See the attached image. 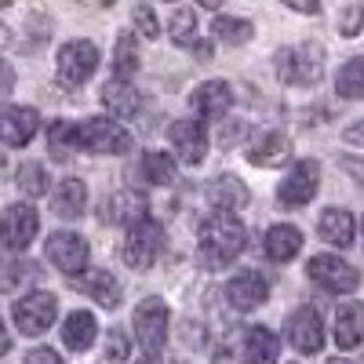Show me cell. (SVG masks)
<instances>
[{
	"label": "cell",
	"mask_w": 364,
	"mask_h": 364,
	"mask_svg": "<svg viewBox=\"0 0 364 364\" xmlns=\"http://www.w3.org/2000/svg\"><path fill=\"white\" fill-rule=\"evenodd\" d=\"M95 336H99V321L91 317V314H84V310L70 314V321L63 324V343H66V350L84 353V350H91Z\"/></svg>",
	"instance_id": "cell-24"
},
{
	"label": "cell",
	"mask_w": 364,
	"mask_h": 364,
	"mask_svg": "<svg viewBox=\"0 0 364 364\" xmlns=\"http://www.w3.org/2000/svg\"><path fill=\"white\" fill-rule=\"evenodd\" d=\"M11 350V336H8V328H4V321H0V357H4Z\"/></svg>",
	"instance_id": "cell-43"
},
{
	"label": "cell",
	"mask_w": 364,
	"mask_h": 364,
	"mask_svg": "<svg viewBox=\"0 0 364 364\" xmlns=\"http://www.w3.org/2000/svg\"><path fill=\"white\" fill-rule=\"evenodd\" d=\"M317 230H321V237L328 240L331 248H350L353 245V230H357V223H353V215L346 208H328V211H321V219H317Z\"/></svg>",
	"instance_id": "cell-17"
},
{
	"label": "cell",
	"mask_w": 364,
	"mask_h": 364,
	"mask_svg": "<svg viewBox=\"0 0 364 364\" xmlns=\"http://www.w3.org/2000/svg\"><path fill=\"white\" fill-rule=\"evenodd\" d=\"M168 321H171V314H168V302L161 295H149L135 306V336H139L146 357L161 360V350L168 343Z\"/></svg>",
	"instance_id": "cell-3"
},
{
	"label": "cell",
	"mask_w": 364,
	"mask_h": 364,
	"mask_svg": "<svg viewBox=\"0 0 364 364\" xmlns=\"http://www.w3.org/2000/svg\"><path fill=\"white\" fill-rule=\"evenodd\" d=\"M306 277H310L314 284H321L324 291H331V295L357 291V284H360L357 266H350V262L339 259V255H314V259L306 262Z\"/></svg>",
	"instance_id": "cell-6"
},
{
	"label": "cell",
	"mask_w": 364,
	"mask_h": 364,
	"mask_svg": "<svg viewBox=\"0 0 364 364\" xmlns=\"http://www.w3.org/2000/svg\"><path fill=\"white\" fill-rule=\"evenodd\" d=\"M321 186V164L317 161H299L277 186L281 208H306Z\"/></svg>",
	"instance_id": "cell-9"
},
{
	"label": "cell",
	"mask_w": 364,
	"mask_h": 364,
	"mask_svg": "<svg viewBox=\"0 0 364 364\" xmlns=\"http://www.w3.org/2000/svg\"><path fill=\"white\" fill-rule=\"evenodd\" d=\"M248 364H277V336L269 328H248Z\"/></svg>",
	"instance_id": "cell-26"
},
{
	"label": "cell",
	"mask_w": 364,
	"mask_h": 364,
	"mask_svg": "<svg viewBox=\"0 0 364 364\" xmlns=\"http://www.w3.org/2000/svg\"><path fill=\"white\" fill-rule=\"evenodd\" d=\"M37 128H41L37 109H29V106L0 109V142L4 146H26L29 139L37 135Z\"/></svg>",
	"instance_id": "cell-14"
},
{
	"label": "cell",
	"mask_w": 364,
	"mask_h": 364,
	"mask_svg": "<svg viewBox=\"0 0 364 364\" xmlns=\"http://www.w3.org/2000/svg\"><path fill=\"white\" fill-rule=\"evenodd\" d=\"M248 245V230L240 219H233L230 211H215L200 223V237H197V255L200 266L208 269H226Z\"/></svg>",
	"instance_id": "cell-1"
},
{
	"label": "cell",
	"mask_w": 364,
	"mask_h": 364,
	"mask_svg": "<svg viewBox=\"0 0 364 364\" xmlns=\"http://www.w3.org/2000/svg\"><path fill=\"white\" fill-rule=\"evenodd\" d=\"M178 364H186V360H178Z\"/></svg>",
	"instance_id": "cell-48"
},
{
	"label": "cell",
	"mask_w": 364,
	"mask_h": 364,
	"mask_svg": "<svg viewBox=\"0 0 364 364\" xmlns=\"http://www.w3.org/2000/svg\"><path fill=\"white\" fill-rule=\"evenodd\" d=\"M328 364H364V353H357V357H331Z\"/></svg>",
	"instance_id": "cell-45"
},
{
	"label": "cell",
	"mask_w": 364,
	"mask_h": 364,
	"mask_svg": "<svg viewBox=\"0 0 364 364\" xmlns=\"http://www.w3.org/2000/svg\"><path fill=\"white\" fill-rule=\"evenodd\" d=\"M15 182H18V190H22L29 200L48 193V171H44V164H37V161H26V164L18 168Z\"/></svg>",
	"instance_id": "cell-32"
},
{
	"label": "cell",
	"mask_w": 364,
	"mask_h": 364,
	"mask_svg": "<svg viewBox=\"0 0 364 364\" xmlns=\"http://www.w3.org/2000/svg\"><path fill=\"white\" fill-rule=\"evenodd\" d=\"M346 142H353V146H364V120H357L353 128H346Z\"/></svg>",
	"instance_id": "cell-41"
},
{
	"label": "cell",
	"mask_w": 364,
	"mask_h": 364,
	"mask_svg": "<svg viewBox=\"0 0 364 364\" xmlns=\"http://www.w3.org/2000/svg\"><path fill=\"white\" fill-rule=\"evenodd\" d=\"M139 73V44H135V33H120L117 37V48H113V77L117 80H128Z\"/></svg>",
	"instance_id": "cell-27"
},
{
	"label": "cell",
	"mask_w": 364,
	"mask_h": 364,
	"mask_svg": "<svg viewBox=\"0 0 364 364\" xmlns=\"http://www.w3.org/2000/svg\"><path fill=\"white\" fill-rule=\"evenodd\" d=\"M44 252H48V262H55L58 269L66 273V277H77V273H84L87 269V240L80 237V233H73V230H58V233H51L48 237V245H44Z\"/></svg>",
	"instance_id": "cell-10"
},
{
	"label": "cell",
	"mask_w": 364,
	"mask_h": 364,
	"mask_svg": "<svg viewBox=\"0 0 364 364\" xmlns=\"http://www.w3.org/2000/svg\"><path fill=\"white\" fill-rule=\"evenodd\" d=\"M161 248H164V230H161V223H154V219L146 215V219H139V223L128 226L120 255H124V262L132 269H146V266L157 262Z\"/></svg>",
	"instance_id": "cell-4"
},
{
	"label": "cell",
	"mask_w": 364,
	"mask_h": 364,
	"mask_svg": "<svg viewBox=\"0 0 364 364\" xmlns=\"http://www.w3.org/2000/svg\"><path fill=\"white\" fill-rule=\"evenodd\" d=\"M284 336L291 343V350L299 353H321L324 350V324H321V314L314 306H299L288 321H284Z\"/></svg>",
	"instance_id": "cell-12"
},
{
	"label": "cell",
	"mask_w": 364,
	"mask_h": 364,
	"mask_svg": "<svg viewBox=\"0 0 364 364\" xmlns=\"http://www.w3.org/2000/svg\"><path fill=\"white\" fill-rule=\"evenodd\" d=\"M288 154H291V146H288V135L284 132H262L255 139V146H248V161L252 164H262V168L288 161Z\"/></svg>",
	"instance_id": "cell-23"
},
{
	"label": "cell",
	"mask_w": 364,
	"mask_h": 364,
	"mask_svg": "<svg viewBox=\"0 0 364 364\" xmlns=\"http://www.w3.org/2000/svg\"><path fill=\"white\" fill-rule=\"evenodd\" d=\"M11 84H15V73H11V66H8V63H0V95H8V91H11Z\"/></svg>",
	"instance_id": "cell-40"
},
{
	"label": "cell",
	"mask_w": 364,
	"mask_h": 364,
	"mask_svg": "<svg viewBox=\"0 0 364 364\" xmlns=\"http://www.w3.org/2000/svg\"><path fill=\"white\" fill-rule=\"evenodd\" d=\"M139 171H142L146 182H154V186H168L175 178V161H171V154H142Z\"/></svg>",
	"instance_id": "cell-29"
},
{
	"label": "cell",
	"mask_w": 364,
	"mask_h": 364,
	"mask_svg": "<svg viewBox=\"0 0 364 364\" xmlns=\"http://www.w3.org/2000/svg\"><path fill=\"white\" fill-rule=\"evenodd\" d=\"M299 248H302V233L295 226L277 223V226L266 230V255L273 262H288L291 255H299Z\"/></svg>",
	"instance_id": "cell-25"
},
{
	"label": "cell",
	"mask_w": 364,
	"mask_h": 364,
	"mask_svg": "<svg viewBox=\"0 0 364 364\" xmlns=\"http://www.w3.org/2000/svg\"><path fill=\"white\" fill-rule=\"evenodd\" d=\"M128 336L120 328H113V331H106V350H102V357H99V364H128Z\"/></svg>",
	"instance_id": "cell-34"
},
{
	"label": "cell",
	"mask_w": 364,
	"mask_h": 364,
	"mask_svg": "<svg viewBox=\"0 0 364 364\" xmlns=\"http://www.w3.org/2000/svg\"><path fill=\"white\" fill-rule=\"evenodd\" d=\"M336 87L343 99H364V55L350 58V63L336 73Z\"/></svg>",
	"instance_id": "cell-30"
},
{
	"label": "cell",
	"mask_w": 364,
	"mask_h": 364,
	"mask_svg": "<svg viewBox=\"0 0 364 364\" xmlns=\"http://www.w3.org/2000/svg\"><path fill=\"white\" fill-rule=\"evenodd\" d=\"M168 139H171L182 164H200L204 154H208V135H204L200 120H175L168 128Z\"/></svg>",
	"instance_id": "cell-13"
},
{
	"label": "cell",
	"mask_w": 364,
	"mask_h": 364,
	"mask_svg": "<svg viewBox=\"0 0 364 364\" xmlns=\"http://www.w3.org/2000/svg\"><path fill=\"white\" fill-rule=\"evenodd\" d=\"M248 186L240 178L233 175H219V178H211V186H208V200L215 204L219 211H237V208H245L248 204Z\"/></svg>",
	"instance_id": "cell-22"
},
{
	"label": "cell",
	"mask_w": 364,
	"mask_h": 364,
	"mask_svg": "<svg viewBox=\"0 0 364 364\" xmlns=\"http://www.w3.org/2000/svg\"><path fill=\"white\" fill-rule=\"evenodd\" d=\"M95 66H99V48L91 41H70V44L58 48L55 70H58V80L66 87H80L91 73H95Z\"/></svg>",
	"instance_id": "cell-7"
},
{
	"label": "cell",
	"mask_w": 364,
	"mask_h": 364,
	"mask_svg": "<svg viewBox=\"0 0 364 364\" xmlns=\"http://www.w3.org/2000/svg\"><path fill=\"white\" fill-rule=\"evenodd\" d=\"M77 146L87 154H128L132 135L109 117H91L87 124H77Z\"/></svg>",
	"instance_id": "cell-5"
},
{
	"label": "cell",
	"mask_w": 364,
	"mask_h": 364,
	"mask_svg": "<svg viewBox=\"0 0 364 364\" xmlns=\"http://www.w3.org/2000/svg\"><path fill=\"white\" fill-rule=\"evenodd\" d=\"M266 295H269V288H266V281L259 277L255 269H240L237 277L226 284V302L233 310H255V306H262L266 302Z\"/></svg>",
	"instance_id": "cell-15"
},
{
	"label": "cell",
	"mask_w": 364,
	"mask_h": 364,
	"mask_svg": "<svg viewBox=\"0 0 364 364\" xmlns=\"http://www.w3.org/2000/svg\"><path fill=\"white\" fill-rule=\"evenodd\" d=\"M215 364H233V353H230V350L223 346V350L215 353Z\"/></svg>",
	"instance_id": "cell-46"
},
{
	"label": "cell",
	"mask_w": 364,
	"mask_h": 364,
	"mask_svg": "<svg viewBox=\"0 0 364 364\" xmlns=\"http://www.w3.org/2000/svg\"><path fill=\"white\" fill-rule=\"evenodd\" d=\"M288 8H295V11H302V15H317V11H321L317 4H299V0H288Z\"/></svg>",
	"instance_id": "cell-44"
},
{
	"label": "cell",
	"mask_w": 364,
	"mask_h": 364,
	"mask_svg": "<svg viewBox=\"0 0 364 364\" xmlns=\"http://www.w3.org/2000/svg\"><path fill=\"white\" fill-rule=\"evenodd\" d=\"M273 66H277V77L281 84H291V87H310L321 80L324 73V51L317 44H302V48H281L277 58H273Z\"/></svg>",
	"instance_id": "cell-2"
},
{
	"label": "cell",
	"mask_w": 364,
	"mask_h": 364,
	"mask_svg": "<svg viewBox=\"0 0 364 364\" xmlns=\"http://www.w3.org/2000/svg\"><path fill=\"white\" fill-rule=\"evenodd\" d=\"M55 314H58V299L51 291H29L26 299L15 302V310H11L22 336H44V331L51 328V321H55Z\"/></svg>",
	"instance_id": "cell-8"
},
{
	"label": "cell",
	"mask_w": 364,
	"mask_h": 364,
	"mask_svg": "<svg viewBox=\"0 0 364 364\" xmlns=\"http://www.w3.org/2000/svg\"><path fill=\"white\" fill-rule=\"evenodd\" d=\"M171 41L178 48H193L197 44V15L190 8H175L171 11Z\"/></svg>",
	"instance_id": "cell-33"
},
{
	"label": "cell",
	"mask_w": 364,
	"mask_h": 364,
	"mask_svg": "<svg viewBox=\"0 0 364 364\" xmlns=\"http://www.w3.org/2000/svg\"><path fill=\"white\" fill-rule=\"evenodd\" d=\"M190 51H193V55L200 58V63H208V58H211V44H208V41H197V44H193Z\"/></svg>",
	"instance_id": "cell-42"
},
{
	"label": "cell",
	"mask_w": 364,
	"mask_h": 364,
	"mask_svg": "<svg viewBox=\"0 0 364 364\" xmlns=\"http://www.w3.org/2000/svg\"><path fill=\"white\" fill-rule=\"evenodd\" d=\"M102 106L109 109V113H117V117H135L139 109H142V95H139V87H132L128 80H106L102 84Z\"/></svg>",
	"instance_id": "cell-19"
},
{
	"label": "cell",
	"mask_w": 364,
	"mask_h": 364,
	"mask_svg": "<svg viewBox=\"0 0 364 364\" xmlns=\"http://www.w3.org/2000/svg\"><path fill=\"white\" fill-rule=\"evenodd\" d=\"M139 364H161V360H157V357H142Z\"/></svg>",
	"instance_id": "cell-47"
},
{
	"label": "cell",
	"mask_w": 364,
	"mask_h": 364,
	"mask_svg": "<svg viewBox=\"0 0 364 364\" xmlns=\"http://www.w3.org/2000/svg\"><path fill=\"white\" fill-rule=\"evenodd\" d=\"M211 29H215V37H219L223 44H230V48H240V44H248V41H252V22H248V18L219 15Z\"/></svg>",
	"instance_id": "cell-31"
},
{
	"label": "cell",
	"mask_w": 364,
	"mask_h": 364,
	"mask_svg": "<svg viewBox=\"0 0 364 364\" xmlns=\"http://www.w3.org/2000/svg\"><path fill=\"white\" fill-rule=\"evenodd\" d=\"M48 146L55 157H66V149L77 146V124H70V120H58V124H51L48 132Z\"/></svg>",
	"instance_id": "cell-35"
},
{
	"label": "cell",
	"mask_w": 364,
	"mask_h": 364,
	"mask_svg": "<svg viewBox=\"0 0 364 364\" xmlns=\"http://www.w3.org/2000/svg\"><path fill=\"white\" fill-rule=\"evenodd\" d=\"M73 288L80 295H91L102 310H117L120 306V284L109 269H84V277H73Z\"/></svg>",
	"instance_id": "cell-16"
},
{
	"label": "cell",
	"mask_w": 364,
	"mask_h": 364,
	"mask_svg": "<svg viewBox=\"0 0 364 364\" xmlns=\"http://www.w3.org/2000/svg\"><path fill=\"white\" fill-rule=\"evenodd\" d=\"M26 364H66V360L58 357L55 350H48V346H37V350L26 353Z\"/></svg>",
	"instance_id": "cell-39"
},
{
	"label": "cell",
	"mask_w": 364,
	"mask_h": 364,
	"mask_svg": "<svg viewBox=\"0 0 364 364\" xmlns=\"http://www.w3.org/2000/svg\"><path fill=\"white\" fill-rule=\"evenodd\" d=\"M230 106H233V87L226 80H208V84H200L193 91V109L200 117H215L219 120V117L230 113Z\"/></svg>",
	"instance_id": "cell-18"
},
{
	"label": "cell",
	"mask_w": 364,
	"mask_h": 364,
	"mask_svg": "<svg viewBox=\"0 0 364 364\" xmlns=\"http://www.w3.org/2000/svg\"><path fill=\"white\" fill-rule=\"evenodd\" d=\"M132 18H135V29L146 37V41H154L161 29H157V15H154V8H146V4H139L135 11H132Z\"/></svg>",
	"instance_id": "cell-36"
},
{
	"label": "cell",
	"mask_w": 364,
	"mask_h": 364,
	"mask_svg": "<svg viewBox=\"0 0 364 364\" xmlns=\"http://www.w3.org/2000/svg\"><path fill=\"white\" fill-rule=\"evenodd\" d=\"M339 168H343V171H346V175L357 182L360 190H364V161H360V157H339Z\"/></svg>",
	"instance_id": "cell-38"
},
{
	"label": "cell",
	"mask_w": 364,
	"mask_h": 364,
	"mask_svg": "<svg viewBox=\"0 0 364 364\" xmlns=\"http://www.w3.org/2000/svg\"><path fill=\"white\" fill-rule=\"evenodd\" d=\"M360 29H364V4H353V8H346L343 18H339V33H343V37H357Z\"/></svg>",
	"instance_id": "cell-37"
},
{
	"label": "cell",
	"mask_w": 364,
	"mask_h": 364,
	"mask_svg": "<svg viewBox=\"0 0 364 364\" xmlns=\"http://www.w3.org/2000/svg\"><path fill=\"white\" fill-rule=\"evenodd\" d=\"M149 215V208H146V200L139 197V193H117V197H109V208H106V219L113 223H139V219H146Z\"/></svg>",
	"instance_id": "cell-28"
},
{
	"label": "cell",
	"mask_w": 364,
	"mask_h": 364,
	"mask_svg": "<svg viewBox=\"0 0 364 364\" xmlns=\"http://www.w3.org/2000/svg\"><path fill=\"white\" fill-rule=\"evenodd\" d=\"M336 343L353 350L364 343V302H343L336 314Z\"/></svg>",
	"instance_id": "cell-20"
},
{
	"label": "cell",
	"mask_w": 364,
	"mask_h": 364,
	"mask_svg": "<svg viewBox=\"0 0 364 364\" xmlns=\"http://www.w3.org/2000/svg\"><path fill=\"white\" fill-rule=\"evenodd\" d=\"M84 204H87V186L80 178H66L58 182V190L51 197V211L58 219H80L84 215Z\"/></svg>",
	"instance_id": "cell-21"
},
{
	"label": "cell",
	"mask_w": 364,
	"mask_h": 364,
	"mask_svg": "<svg viewBox=\"0 0 364 364\" xmlns=\"http://www.w3.org/2000/svg\"><path fill=\"white\" fill-rule=\"evenodd\" d=\"M41 230V215L33 204H11L0 219V240L11 248V252H26L33 245V237Z\"/></svg>",
	"instance_id": "cell-11"
}]
</instances>
